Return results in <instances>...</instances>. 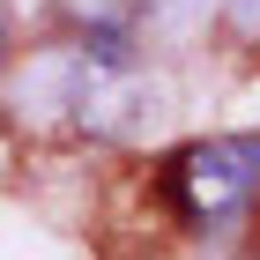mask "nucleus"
I'll use <instances>...</instances> for the list:
<instances>
[{"label": "nucleus", "mask_w": 260, "mask_h": 260, "mask_svg": "<svg viewBox=\"0 0 260 260\" xmlns=\"http://www.w3.org/2000/svg\"><path fill=\"white\" fill-rule=\"evenodd\" d=\"M260 193V134H216L171 156V201L186 223H216Z\"/></svg>", "instance_id": "obj_1"}, {"label": "nucleus", "mask_w": 260, "mask_h": 260, "mask_svg": "<svg viewBox=\"0 0 260 260\" xmlns=\"http://www.w3.org/2000/svg\"><path fill=\"white\" fill-rule=\"evenodd\" d=\"M67 112L89 134H112V141L141 134L156 119V82L134 60H119V52H75V67H67Z\"/></svg>", "instance_id": "obj_2"}, {"label": "nucleus", "mask_w": 260, "mask_h": 260, "mask_svg": "<svg viewBox=\"0 0 260 260\" xmlns=\"http://www.w3.org/2000/svg\"><path fill=\"white\" fill-rule=\"evenodd\" d=\"M60 8H67L75 22H97V30H104V22H126V15H134V0H60Z\"/></svg>", "instance_id": "obj_3"}]
</instances>
